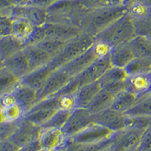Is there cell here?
<instances>
[{
	"label": "cell",
	"instance_id": "55",
	"mask_svg": "<svg viewBox=\"0 0 151 151\" xmlns=\"http://www.w3.org/2000/svg\"><path fill=\"white\" fill-rule=\"evenodd\" d=\"M0 108H2V103H1V99H0Z\"/></svg>",
	"mask_w": 151,
	"mask_h": 151
},
{
	"label": "cell",
	"instance_id": "6",
	"mask_svg": "<svg viewBox=\"0 0 151 151\" xmlns=\"http://www.w3.org/2000/svg\"><path fill=\"white\" fill-rule=\"evenodd\" d=\"M60 109V97L55 95L36 103L24 117L42 127Z\"/></svg>",
	"mask_w": 151,
	"mask_h": 151
},
{
	"label": "cell",
	"instance_id": "18",
	"mask_svg": "<svg viewBox=\"0 0 151 151\" xmlns=\"http://www.w3.org/2000/svg\"><path fill=\"white\" fill-rule=\"evenodd\" d=\"M24 51L32 71L49 65L53 60L52 55L36 45H26Z\"/></svg>",
	"mask_w": 151,
	"mask_h": 151
},
{
	"label": "cell",
	"instance_id": "42",
	"mask_svg": "<svg viewBox=\"0 0 151 151\" xmlns=\"http://www.w3.org/2000/svg\"><path fill=\"white\" fill-rule=\"evenodd\" d=\"M13 34V21L9 16H0V38Z\"/></svg>",
	"mask_w": 151,
	"mask_h": 151
},
{
	"label": "cell",
	"instance_id": "1",
	"mask_svg": "<svg viewBox=\"0 0 151 151\" xmlns=\"http://www.w3.org/2000/svg\"><path fill=\"white\" fill-rule=\"evenodd\" d=\"M125 13V5L88 9L81 23L80 28L83 33L95 38Z\"/></svg>",
	"mask_w": 151,
	"mask_h": 151
},
{
	"label": "cell",
	"instance_id": "29",
	"mask_svg": "<svg viewBox=\"0 0 151 151\" xmlns=\"http://www.w3.org/2000/svg\"><path fill=\"white\" fill-rule=\"evenodd\" d=\"M114 96L102 88L92 100L88 106V110L92 114L96 115L105 110L110 108L113 104Z\"/></svg>",
	"mask_w": 151,
	"mask_h": 151
},
{
	"label": "cell",
	"instance_id": "21",
	"mask_svg": "<svg viewBox=\"0 0 151 151\" xmlns=\"http://www.w3.org/2000/svg\"><path fill=\"white\" fill-rule=\"evenodd\" d=\"M125 90L134 94L137 99L151 92V83L148 74L129 76Z\"/></svg>",
	"mask_w": 151,
	"mask_h": 151
},
{
	"label": "cell",
	"instance_id": "32",
	"mask_svg": "<svg viewBox=\"0 0 151 151\" xmlns=\"http://www.w3.org/2000/svg\"><path fill=\"white\" fill-rule=\"evenodd\" d=\"M137 101V98L134 94L125 90L114 97L111 107L117 111L125 113L134 106Z\"/></svg>",
	"mask_w": 151,
	"mask_h": 151
},
{
	"label": "cell",
	"instance_id": "48",
	"mask_svg": "<svg viewBox=\"0 0 151 151\" xmlns=\"http://www.w3.org/2000/svg\"><path fill=\"white\" fill-rule=\"evenodd\" d=\"M13 6L12 0H0V10L4 11Z\"/></svg>",
	"mask_w": 151,
	"mask_h": 151
},
{
	"label": "cell",
	"instance_id": "38",
	"mask_svg": "<svg viewBox=\"0 0 151 151\" xmlns=\"http://www.w3.org/2000/svg\"><path fill=\"white\" fill-rule=\"evenodd\" d=\"M21 120L15 121V122H8V121L0 122V142L9 141L10 139V137L14 134V131L16 130L19 122Z\"/></svg>",
	"mask_w": 151,
	"mask_h": 151
},
{
	"label": "cell",
	"instance_id": "37",
	"mask_svg": "<svg viewBox=\"0 0 151 151\" xmlns=\"http://www.w3.org/2000/svg\"><path fill=\"white\" fill-rule=\"evenodd\" d=\"M2 109H3L5 121L8 122H15V121L21 120L25 116L24 110L17 103Z\"/></svg>",
	"mask_w": 151,
	"mask_h": 151
},
{
	"label": "cell",
	"instance_id": "2",
	"mask_svg": "<svg viewBox=\"0 0 151 151\" xmlns=\"http://www.w3.org/2000/svg\"><path fill=\"white\" fill-rule=\"evenodd\" d=\"M137 36L134 21L127 12L95 37V41L112 48L129 44Z\"/></svg>",
	"mask_w": 151,
	"mask_h": 151
},
{
	"label": "cell",
	"instance_id": "41",
	"mask_svg": "<svg viewBox=\"0 0 151 151\" xmlns=\"http://www.w3.org/2000/svg\"><path fill=\"white\" fill-rule=\"evenodd\" d=\"M134 22L137 35L151 37V12L145 18Z\"/></svg>",
	"mask_w": 151,
	"mask_h": 151
},
{
	"label": "cell",
	"instance_id": "56",
	"mask_svg": "<svg viewBox=\"0 0 151 151\" xmlns=\"http://www.w3.org/2000/svg\"><path fill=\"white\" fill-rule=\"evenodd\" d=\"M2 14H2V12L1 10H0V16L2 15Z\"/></svg>",
	"mask_w": 151,
	"mask_h": 151
},
{
	"label": "cell",
	"instance_id": "49",
	"mask_svg": "<svg viewBox=\"0 0 151 151\" xmlns=\"http://www.w3.org/2000/svg\"><path fill=\"white\" fill-rule=\"evenodd\" d=\"M32 0H12V5L17 6H25L27 5Z\"/></svg>",
	"mask_w": 151,
	"mask_h": 151
},
{
	"label": "cell",
	"instance_id": "4",
	"mask_svg": "<svg viewBox=\"0 0 151 151\" xmlns=\"http://www.w3.org/2000/svg\"><path fill=\"white\" fill-rule=\"evenodd\" d=\"M95 42V38L83 33L73 40L67 42L64 49L58 56L54 58L50 66L55 70L61 68L67 63L74 60L86 52Z\"/></svg>",
	"mask_w": 151,
	"mask_h": 151
},
{
	"label": "cell",
	"instance_id": "12",
	"mask_svg": "<svg viewBox=\"0 0 151 151\" xmlns=\"http://www.w3.org/2000/svg\"><path fill=\"white\" fill-rule=\"evenodd\" d=\"M112 67L110 54L106 53L94 60L88 67L76 76L78 79L79 86H83L88 83L97 82L102 76Z\"/></svg>",
	"mask_w": 151,
	"mask_h": 151
},
{
	"label": "cell",
	"instance_id": "10",
	"mask_svg": "<svg viewBox=\"0 0 151 151\" xmlns=\"http://www.w3.org/2000/svg\"><path fill=\"white\" fill-rule=\"evenodd\" d=\"M128 76L129 75L125 69L112 66L98 81L103 89L115 97L125 90Z\"/></svg>",
	"mask_w": 151,
	"mask_h": 151
},
{
	"label": "cell",
	"instance_id": "52",
	"mask_svg": "<svg viewBox=\"0 0 151 151\" xmlns=\"http://www.w3.org/2000/svg\"><path fill=\"white\" fill-rule=\"evenodd\" d=\"M125 1H127V0H125ZM138 1H141V2H144V3H146L147 5H148L151 8V0H138ZM124 3H125V2H124Z\"/></svg>",
	"mask_w": 151,
	"mask_h": 151
},
{
	"label": "cell",
	"instance_id": "20",
	"mask_svg": "<svg viewBox=\"0 0 151 151\" xmlns=\"http://www.w3.org/2000/svg\"><path fill=\"white\" fill-rule=\"evenodd\" d=\"M61 129H42L40 141L43 151L60 149L67 141Z\"/></svg>",
	"mask_w": 151,
	"mask_h": 151
},
{
	"label": "cell",
	"instance_id": "53",
	"mask_svg": "<svg viewBox=\"0 0 151 151\" xmlns=\"http://www.w3.org/2000/svg\"><path fill=\"white\" fill-rule=\"evenodd\" d=\"M148 76H149V78H150V83H151V72L149 74H148Z\"/></svg>",
	"mask_w": 151,
	"mask_h": 151
},
{
	"label": "cell",
	"instance_id": "8",
	"mask_svg": "<svg viewBox=\"0 0 151 151\" xmlns=\"http://www.w3.org/2000/svg\"><path fill=\"white\" fill-rule=\"evenodd\" d=\"M94 123V115L87 108H75L61 129L67 139H70Z\"/></svg>",
	"mask_w": 151,
	"mask_h": 151
},
{
	"label": "cell",
	"instance_id": "35",
	"mask_svg": "<svg viewBox=\"0 0 151 151\" xmlns=\"http://www.w3.org/2000/svg\"><path fill=\"white\" fill-rule=\"evenodd\" d=\"M73 110L60 109L42 128V129H62L68 120Z\"/></svg>",
	"mask_w": 151,
	"mask_h": 151
},
{
	"label": "cell",
	"instance_id": "31",
	"mask_svg": "<svg viewBox=\"0 0 151 151\" xmlns=\"http://www.w3.org/2000/svg\"><path fill=\"white\" fill-rule=\"evenodd\" d=\"M124 5L126 8V12L134 21L145 18L151 12V8L149 5L138 0H127Z\"/></svg>",
	"mask_w": 151,
	"mask_h": 151
},
{
	"label": "cell",
	"instance_id": "58",
	"mask_svg": "<svg viewBox=\"0 0 151 151\" xmlns=\"http://www.w3.org/2000/svg\"><path fill=\"white\" fill-rule=\"evenodd\" d=\"M109 151H110V150H109Z\"/></svg>",
	"mask_w": 151,
	"mask_h": 151
},
{
	"label": "cell",
	"instance_id": "51",
	"mask_svg": "<svg viewBox=\"0 0 151 151\" xmlns=\"http://www.w3.org/2000/svg\"><path fill=\"white\" fill-rule=\"evenodd\" d=\"M3 121H5L3 114V109L0 108V122H3Z\"/></svg>",
	"mask_w": 151,
	"mask_h": 151
},
{
	"label": "cell",
	"instance_id": "13",
	"mask_svg": "<svg viewBox=\"0 0 151 151\" xmlns=\"http://www.w3.org/2000/svg\"><path fill=\"white\" fill-rule=\"evenodd\" d=\"M127 116L112 107L94 115V122L102 125L113 132H117L126 128Z\"/></svg>",
	"mask_w": 151,
	"mask_h": 151
},
{
	"label": "cell",
	"instance_id": "36",
	"mask_svg": "<svg viewBox=\"0 0 151 151\" xmlns=\"http://www.w3.org/2000/svg\"><path fill=\"white\" fill-rule=\"evenodd\" d=\"M67 42L62 41V40L45 38V40H43L41 42L36 45L45 51L50 55H52L54 58L62 52V50L64 49Z\"/></svg>",
	"mask_w": 151,
	"mask_h": 151
},
{
	"label": "cell",
	"instance_id": "27",
	"mask_svg": "<svg viewBox=\"0 0 151 151\" xmlns=\"http://www.w3.org/2000/svg\"><path fill=\"white\" fill-rule=\"evenodd\" d=\"M13 35L22 40L25 45L28 42L37 27L32 22L24 17L13 19Z\"/></svg>",
	"mask_w": 151,
	"mask_h": 151
},
{
	"label": "cell",
	"instance_id": "34",
	"mask_svg": "<svg viewBox=\"0 0 151 151\" xmlns=\"http://www.w3.org/2000/svg\"><path fill=\"white\" fill-rule=\"evenodd\" d=\"M125 70L129 76L149 74L151 72V60L135 58Z\"/></svg>",
	"mask_w": 151,
	"mask_h": 151
},
{
	"label": "cell",
	"instance_id": "5",
	"mask_svg": "<svg viewBox=\"0 0 151 151\" xmlns=\"http://www.w3.org/2000/svg\"><path fill=\"white\" fill-rule=\"evenodd\" d=\"M109 52L110 48L101 43L95 41L94 45L88 48L86 52L67 63L60 69L65 71L73 77H76L84 71L87 67H89L94 60L102 55H106Z\"/></svg>",
	"mask_w": 151,
	"mask_h": 151
},
{
	"label": "cell",
	"instance_id": "14",
	"mask_svg": "<svg viewBox=\"0 0 151 151\" xmlns=\"http://www.w3.org/2000/svg\"><path fill=\"white\" fill-rule=\"evenodd\" d=\"M45 38L68 42L83 34L80 27L67 24L47 22L42 26Z\"/></svg>",
	"mask_w": 151,
	"mask_h": 151
},
{
	"label": "cell",
	"instance_id": "43",
	"mask_svg": "<svg viewBox=\"0 0 151 151\" xmlns=\"http://www.w3.org/2000/svg\"><path fill=\"white\" fill-rule=\"evenodd\" d=\"M138 150L151 151V125L144 131Z\"/></svg>",
	"mask_w": 151,
	"mask_h": 151
},
{
	"label": "cell",
	"instance_id": "16",
	"mask_svg": "<svg viewBox=\"0 0 151 151\" xmlns=\"http://www.w3.org/2000/svg\"><path fill=\"white\" fill-rule=\"evenodd\" d=\"M113 133L110 129L94 122L70 139L77 143H97L110 139Z\"/></svg>",
	"mask_w": 151,
	"mask_h": 151
},
{
	"label": "cell",
	"instance_id": "26",
	"mask_svg": "<svg viewBox=\"0 0 151 151\" xmlns=\"http://www.w3.org/2000/svg\"><path fill=\"white\" fill-rule=\"evenodd\" d=\"M25 43L14 35H9L0 38V55L6 60L25 48Z\"/></svg>",
	"mask_w": 151,
	"mask_h": 151
},
{
	"label": "cell",
	"instance_id": "40",
	"mask_svg": "<svg viewBox=\"0 0 151 151\" xmlns=\"http://www.w3.org/2000/svg\"><path fill=\"white\" fill-rule=\"evenodd\" d=\"M151 125V118L144 116H128L126 127L146 130Z\"/></svg>",
	"mask_w": 151,
	"mask_h": 151
},
{
	"label": "cell",
	"instance_id": "59",
	"mask_svg": "<svg viewBox=\"0 0 151 151\" xmlns=\"http://www.w3.org/2000/svg\"><path fill=\"white\" fill-rule=\"evenodd\" d=\"M150 39H151V37H150Z\"/></svg>",
	"mask_w": 151,
	"mask_h": 151
},
{
	"label": "cell",
	"instance_id": "23",
	"mask_svg": "<svg viewBox=\"0 0 151 151\" xmlns=\"http://www.w3.org/2000/svg\"><path fill=\"white\" fill-rule=\"evenodd\" d=\"M113 67L125 69L135 58L129 44L120 45L110 48L109 52Z\"/></svg>",
	"mask_w": 151,
	"mask_h": 151
},
{
	"label": "cell",
	"instance_id": "47",
	"mask_svg": "<svg viewBox=\"0 0 151 151\" xmlns=\"http://www.w3.org/2000/svg\"><path fill=\"white\" fill-rule=\"evenodd\" d=\"M0 99H1V103H2V108L10 106V105L14 104H16L15 98H14V95L12 94L5 95V96L0 98Z\"/></svg>",
	"mask_w": 151,
	"mask_h": 151
},
{
	"label": "cell",
	"instance_id": "11",
	"mask_svg": "<svg viewBox=\"0 0 151 151\" xmlns=\"http://www.w3.org/2000/svg\"><path fill=\"white\" fill-rule=\"evenodd\" d=\"M73 78L61 69L55 70L50 76L42 88L38 91L37 103L58 94Z\"/></svg>",
	"mask_w": 151,
	"mask_h": 151
},
{
	"label": "cell",
	"instance_id": "15",
	"mask_svg": "<svg viewBox=\"0 0 151 151\" xmlns=\"http://www.w3.org/2000/svg\"><path fill=\"white\" fill-rule=\"evenodd\" d=\"M9 16L12 20L17 17L26 18L36 27L43 26L44 24H46L48 20V12L46 9H40L29 5H25V6L13 5L10 9Z\"/></svg>",
	"mask_w": 151,
	"mask_h": 151
},
{
	"label": "cell",
	"instance_id": "57",
	"mask_svg": "<svg viewBox=\"0 0 151 151\" xmlns=\"http://www.w3.org/2000/svg\"><path fill=\"white\" fill-rule=\"evenodd\" d=\"M70 1H82V0H70Z\"/></svg>",
	"mask_w": 151,
	"mask_h": 151
},
{
	"label": "cell",
	"instance_id": "22",
	"mask_svg": "<svg viewBox=\"0 0 151 151\" xmlns=\"http://www.w3.org/2000/svg\"><path fill=\"white\" fill-rule=\"evenodd\" d=\"M113 137L97 143H77L67 139L60 149L64 151H109L113 145Z\"/></svg>",
	"mask_w": 151,
	"mask_h": 151
},
{
	"label": "cell",
	"instance_id": "45",
	"mask_svg": "<svg viewBox=\"0 0 151 151\" xmlns=\"http://www.w3.org/2000/svg\"><path fill=\"white\" fill-rule=\"evenodd\" d=\"M19 151H43V150L40 139H38L21 147Z\"/></svg>",
	"mask_w": 151,
	"mask_h": 151
},
{
	"label": "cell",
	"instance_id": "39",
	"mask_svg": "<svg viewBox=\"0 0 151 151\" xmlns=\"http://www.w3.org/2000/svg\"><path fill=\"white\" fill-rule=\"evenodd\" d=\"M82 2L88 9L124 5L123 0H82Z\"/></svg>",
	"mask_w": 151,
	"mask_h": 151
},
{
	"label": "cell",
	"instance_id": "50",
	"mask_svg": "<svg viewBox=\"0 0 151 151\" xmlns=\"http://www.w3.org/2000/svg\"><path fill=\"white\" fill-rule=\"evenodd\" d=\"M5 68V60L2 58V57L0 55V71L2 70V69Z\"/></svg>",
	"mask_w": 151,
	"mask_h": 151
},
{
	"label": "cell",
	"instance_id": "25",
	"mask_svg": "<svg viewBox=\"0 0 151 151\" xmlns=\"http://www.w3.org/2000/svg\"><path fill=\"white\" fill-rule=\"evenodd\" d=\"M102 89L99 81L81 86L76 93V108H88L94 98Z\"/></svg>",
	"mask_w": 151,
	"mask_h": 151
},
{
	"label": "cell",
	"instance_id": "3",
	"mask_svg": "<svg viewBox=\"0 0 151 151\" xmlns=\"http://www.w3.org/2000/svg\"><path fill=\"white\" fill-rule=\"evenodd\" d=\"M88 10L82 1L58 0L47 9V22L80 27L81 23Z\"/></svg>",
	"mask_w": 151,
	"mask_h": 151
},
{
	"label": "cell",
	"instance_id": "24",
	"mask_svg": "<svg viewBox=\"0 0 151 151\" xmlns=\"http://www.w3.org/2000/svg\"><path fill=\"white\" fill-rule=\"evenodd\" d=\"M55 70L49 65L36 70L31 71L27 76L21 79V83L36 91H40L46 81Z\"/></svg>",
	"mask_w": 151,
	"mask_h": 151
},
{
	"label": "cell",
	"instance_id": "28",
	"mask_svg": "<svg viewBox=\"0 0 151 151\" xmlns=\"http://www.w3.org/2000/svg\"><path fill=\"white\" fill-rule=\"evenodd\" d=\"M135 58L151 60V39L137 35L129 43Z\"/></svg>",
	"mask_w": 151,
	"mask_h": 151
},
{
	"label": "cell",
	"instance_id": "19",
	"mask_svg": "<svg viewBox=\"0 0 151 151\" xmlns=\"http://www.w3.org/2000/svg\"><path fill=\"white\" fill-rule=\"evenodd\" d=\"M5 67L21 80L32 71L24 50L5 60Z\"/></svg>",
	"mask_w": 151,
	"mask_h": 151
},
{
	"label": "cell",
	"instance_id": "44",
	"mask_svg": "<svg viewBox=\"0 0 151 151\" xmlns=\"http://www.w3.org/2000/svg\"><path fill=\"white\" fill-rule=\"evenodd\" d=\"M58 0H32L27 5L42 9H48Z\"/></svg>",
	"mask_w": 151,
	"mask_h": 151
},
{
	"label": "cell",
	"instance_id": "30",
	"mask_svg": "<svg viewBox=\"0 0 151 151\" xmlns=\"http://www.w3.org/2000/svg\"><path fill=\"white\" fill-rule=\"evenodd\" d=\"M21 80L5 67L0 71V98L12 94Z\"/></svg>",
	"mask_w": 151,
	"mask_h": 151
},
{
	"label": "cell",
	"instance_id": "33",
	"mask_svg": "<svg viewBox=\"0 0 151 151\" xmlns=\"http://www.w3.org/2000/svg\"><path fill=\"white\" fill-rule=\"evenodd\" d=\"M125 114L128 116H144L151 118V92L138 98L134 106Z\"/></svg>",
	"mask_w": 151,
	"mask_h": 151
},
{
	"label": "cell",
	"instance_id": "54",
	"mask_svg": "<svg viewBox=\"0 0 151 151\" xmlns=\"http://www.w3.org/2000/svg\"><path fill=\"white\" fill-rule=\"evenodd\" d=\"M53 151H64L62 149H58V150H53Z\"/></svg>",
	"mask_w": 151,
	"mask_h": 151
},
{
	"label": "cell",
	"instance_id": "7",
	"mask_svg": "<svg viewBox=\"0 0 151 151\" xmlns=\"http://www.w3.org/2000/svg\"><path fill=\"white\" fill-rule=\"evenodd\" d=\"M144 131L135 128L126 127L123 130L114 132L112 136L113 142L110 151L137 150Z\"/></svg>",
	"mask_w": 151,
	"mask_h": 151
},
{
	"label": "cell",
	"instance_id": "9",
	"mask_svg": "<svg viewBox=\"0 0 151 151\" xmlns=\"http://www.w3.org/2000/svg\"><path fill=\"white\" fill-rule=\"evenodd\" d=\"M42 132V128L41 126L24 117L19 122L17 129L9 141L21 148L29 143L40 139Z\"/></svg>",
	"mask_w": 151,
	"mask_h": 151
},
{
	"label": "cell",
	"instance_id": "17",
	"mask_svg": "<svg viewBox=\"0 0 151 151\" xmlns=\"http://www.w3.org/2000/svg\"><path fill=\"white\" fill-rule=\"evenodd\" d=\"M16 103L24 110L25 115L33 108L38 101V91L21 83L12 93Z\"/></svg>",
	"mask_w": 151,
	"mask_h": 151
},
{
	"label": "cell",
	"instance_id": "46",
	"mask_svg": "<svg viewBox=\"0 0 151 151\" xmlns=\"http://www.w3.org/2000/svg\"><path fill=\"white\" fill-rule=\"evenodd\" d=\"M20 148L10 141L0 142V151H19Z\"/></svg>",
	"mask_w": 151,
	"mask_h": 151
}]
</instances>
